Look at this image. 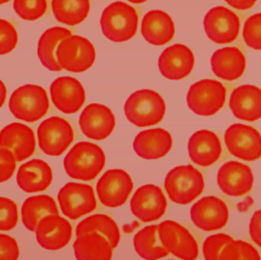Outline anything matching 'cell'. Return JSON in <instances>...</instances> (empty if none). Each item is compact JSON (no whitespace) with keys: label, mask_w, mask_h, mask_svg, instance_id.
Masks as SVG:
<instances>
[{"label":"cell","mask_w":261,"mask_h":260,"mask_svg":"<svg viewBox=\"0 0 261 260\" xmlns=\"http://www.w3.org/2000/svg\"><path fill=\"white\" fill-rule=\"evenodd\" d=\"M106 157L98 145L82 141L73 145L63 159L66 174L73 179L92 180L104 168Z\"/></svg>","instance_id":"cell-1"},{"label":"cell","mask_w":261,"mask_h":260,"mask_svg":"<svg viewBox=\"0 0 261 260\" xmlns=\"http://www.w3.org/2000/svg\"><path fill=\"white\" fill-rule=\"evenodd\" d=\"M126 119L137 126H150L160 122L165 114L163 98L149 89L138 90L129 95L123 107Z\"/></svg>","instance_id":"cell-2"},{"label":"cell","mask_w":261,"mask_h":260,"mask_svg":"<svg viewBox=\"0 0 261 260\" xmlns=\"http://www.w3.org/2000/svg\"><path fill=\"white\" fill-rule=\"evenodd\" d=\"M137 10L122 1H115L104 8L100 17L103 35L115 43L132 39L138 29Z\"/></svg>","instance_id":"cell-3"},{"label":"cell","mask_w":261,"mask_h":260,"mask_svg":"<svg viewBox=\"0 0 261 260\" xmlns=\"http://www.w3.org/2000/svg\"><path fill=\"white\" fill-rule=\"evenodd\" d=\"M202 173L192 165H178L170 169L164 179L168 198L178 205H187L204 191Z\"/></svg>","instance_id":"cell-4"},{"label":"cell","mask_w":261,"mask_h":260,"mask_svg":"<svg viewBox=\"0 0 261 260\" xmlns=\"http://www.w3.org/2000/svg\"><path fill=\"white\" fill-rule=\"evenodd\" d=\"M8 107L11 114L17 119L35 122L48 112L49 98L43 87L27 84L12 92Z\"/></svg>","instance_id":"cell-5"},{"label":"cell","mask_w":261,"mask_h":260,"mask_svg":"<svg viewBox=\"0 0 261 260\" xmlns=\"http://www.w3.org/2000/svg\"><path fill=\"white\" fill-rule=\"evenodd\" d=\"M225 98L226 88L220 82L203 79L190 87L187 104L195 114L211 116L224 106Z\"/></svg>","instance_id":"cell-6"},{"label":"cell","mask_w":261,"mask_h":260,"mask_svg":"<svg viewBox=\"0 0 261 260\" xmlns=\"http://www.w3.org/2000/svg\"><path fill=\"white\" fill-rule=\"evenodd\" d=\"M56 58L61 69L83 72L94 64L96 51L88 39L71 34L59 43Z\"/></svg>","instance_id":"cell-7"},{"label":"cell","mask_w":261,"mask_h":260,"mask_svg":"<svg viewBox=\"0 0 261 260\" xmlns=\"http://www.w3.org/2000/svg\"><path fill=\"white\" fill-rule=\"evenodd\" d=\"M57 200L61 212L71 220L93 212L97 207L93 188L82 183H66L59 190Z\"/></svg>","instance_id":"cell-8"},{"label":"cell","mask_w":261,"mask_h":260,"mask_svg":"<svg viewBox=\"0 0 261 260\" xmlns=\"http://www.w3.org/2000/svg\"><path fill=\"white\" fill-rule=\"evenodd\" d=\"M40 149L49 156H60L73 141V129L69 122L60 116H50L38 126Z\"/></svg>","instance_id":"cell-9"},{"label":"cell","mask_w":261,"mask_h":260,"mask_svg":"<svg viewBox=\"0 0 261 260\" xmlns=\"http://www.w3.org/2000/svg\"><path fill=\"white\" fill-rule=\"evenodd\" d=\"M158 237L161 245L181 260H196L199 248L194 236L174 220H164L158 224Z\"/></svg>","instance_id":"cell-10"},{"label":"cell","mask_w":261,"mask_h":260,"mask_svg":"<svg viewBox=\"0 0 261 260\" xmlns=\"http://www.w3.org/2000/svg\"><path fill=\"white\" fill-rule=\"evenodd\" d=\"M224 143L228 152L245 161L261 157V135L251 125L233 123L224 132Z\"/></svg>","instance_id":"cell-11"},{"label":"cell","mask_w":261,"mask_h":260,"mask_svg":"<svg viewBox=\"0 0 261 260\" xmlns=\"http://www.w3.org/2000/svg\"><path fill=\"white\" fill-rule=\"evenodd\" d=\"M133 180L123 169H108L98 179L96 192L100 202L109 208L123 205L133 191Z\"/></svg>","instance_id":"cell-12"},{"label":"cell","mask_w":261,"mask_h":260,"mask_svg":"<svg viewBox=\"0 0 261 260\" xmlns=\"http://www.w3.org/2000/svg\"><path fill=\"white\" fill-rule=\"evenodd\" d=\"M240 18L224 6L211 8L204 17V30L207 37L214 43L226 44L233 42L240 33Z\"/></svg>","instance_id":"cell-13"},{"label":"cell","mask_w":261,"mask_h":260,"mask_svg":"<svg viewBox=\"0 0 261 260\" xmlns=\"http://www.w3.org/2000/svg\"><path fill=\"white\" fill-rule=\"evenodd\" d=\"M132 213L143 222H151L161 218L167 207L162 190L155 185H144L138 188L130 202Z\"/></svg>","instance_id":"cell-14"},{"label":"cell","mask_w":261,"mask_h":260,"mask_svg":"<svg viewBox=\"0 0 261 260\" xmlns=\"http://www.w3.org/2000/svg\"><path fill=\"white\" fill-rule=\"evenodd\" d=\"M190 216L198 228L213 231L225 226L229 214L224 201L216 196H205L192 205Z\"/></svg>","instance_id":"cell-15"},{"label":"cell","mask_w":261,"mask_h":260,"mask_svg":"<svg viewBox=\"0 0 261 260\" xmlns=\"http://www.w3.org/2000/svg\"><path fill=\"white\" fill-rule=\"evenodd\" d=\"M38 244L46 250L56 251L64 248L72 237V227L68 220L58 213L45 215L35 229Z\"/></svg>","instance_id":"cell-16"},{"label":"cell","mask_w":261,"mask_h":260,"mask_svg":"<svg viewBox=\"0 0 261 260\" xmlns=\"http://www.w3.org/2000/svg\"><path fill=\"white\" fill-rule=\"evenodd\" d=\"M216 181L225 195L241 197L251 191L254 176L249 165L239 161H227L218 169Z\"/></svg>","instance_id":"cell-17"},{"label":"cell","mask_w":261,"mask_h":260,"mask_svg":"<svg viewBox=\"0 0 261 260\" xmlns=\"http://www.w3.org/2000/svg\"><path fill=\"white\" fill-rule=\"evenodd\" d=\"M79 124L82 133L89 139L101 141L110 136L115 126V116L103 104L92 103L82 111Z\"/></svg>","instance_id":"cell-18"},{"label":"cell","mask_w":261,"mask_h":260,"mask_svg":"<svg viewBox=\"0 0 261 260\" xmlns=\"http://www.w3.org/2000/svg\"><path fill=\"white\" fill-rule=\"evenodd\" d=\"M50 97L54 106L65 114L77 112L85 103L83 85L72 76H59L50 86Z\"/></svg>","instance_id":"cell-19"},{"label":"cell","mask_w":261,"mask_h":260,"mask_svg":"<svg viewBox=\"0 0 261 260\" xmlns=\"http://www.w3.org/2000/svg\"><path fill=\"white\" fill-rule=\"evenodd\" d=\"M195 57L192 50L184 44H174L162 51L158 58L160 73L171 81L182 80L194 67Z\"/></svg>","instance_id":"cell-20"},{"label":"cell","mask_w":261,"mask_h":260,"mask_svg":"<svg viewBox=\"0 0 261 260\" xmlns=\"http://www.w3.org/2000/svg\"><path fill=\"white\" fill-rule=\"evenodd\" d=\"M0 147L9 149L17 162L33 155L36 150L34 131L20 122H12L0 131Z\"/></svg>","instance_id":"cell-21"},{"label":"cell","mask_w":261,"mask_h":260,"mask_svg":"<svg viewBox=\"0 0 261 260\" xmlns=\"http://www.w3.org/2000/svg\"><path fill=\"white\" fill-rule=\"evenodd\" d=\"M229 109L233 116L244 121L261 118V89L253 85H242L232 90Z\"/></svg>","instance_id":"cell-22"},{"label":"cell","mask_w":261,"mask_h":260,"mask_svg":"<svg viewBox=\"0 0 261 260\" xmlns=\"http://www.w3.org/2000/svg\"><path fill=\"white\" fill-rule=\"evenodd\" d=\"M191 160L200 166L207 167L215 163L221 155V143L212 131L200 129L194 133L188 142Z\"/></svg>","instance_id":"cell-23"},{"label":"cell","mask_w":261,"mask_h":260,"mask_svg":"<svg viewBox=\"0 0 261 260\" xmlns=\"http://www.w3.org/2000/svg\"><path fill=\"white\" fill-rule=\"evenodd\" d=\"M172 147V138L164 128L156 127L140 132L133 142L136 154L148 160L165 156Z\"/></svg>","instance_id":"cell-24"},{"label":"cell","mask_w":261,"mask_h":260,"mask_svg":"<svg viewBox=\"0 0 261 260\" xmlns=\"http://www.w3.org/2000/svg\"><path fill=\"white\" fill-rule=\"evenodd\" d=\"M53 173L50 165L42 159H32L21 164L16 173V184L25 193L45 191L51 185Z\"/></svg>","instance_id":"cell-25"},{"label":"cell","mask_w":261,"mask_h":260,"mask_svg":"<svg viewBox=\"0 0 261 260\" xmlns=\"http://www.w3.org/2000/svg\"><path fill=\"white\" fill-rule=\"evenodd\" d=\"M141 33L149 44L161 46L171 41L175 33V27L169 14L162 10L154 9L143 16Z\"/></svg>","instance_id":"cell-26"},{"label":"cell","mask_w":261,"mask_h":260,"mask_svg":"<svg viewBox=\"0 0 261 260\" xmlns=\"http://www.w3.org/2000/svg\"><path fill=\"white\" fill-rule=\"evenodd\" d=\"M210 63L214 74L228 82L241 77L246 68L245 55L237 47L217 49L212 54Z\"/></svg>","instance_id":"cell-27"},{"label":"cell","mask_w":261,"mask_h":260,"mask_svg":"<svg viewBox=\"0 0 261 260\" xmlns=\"http://www.w3.org/2000/svg\"><path fill=\"white\" fill-rule=\"evenodd\" d=\"M72 249L76 260L112 259V246L104 236L95 231L76 237L73 242Z\"/></svg>","instance_id":"cell-28"},{"label":"cell","mask_w":261,"mask_h":260,"mask_svg":"<svg viewBox=\"0 0 261 260\" xmlns=\"http://www.w3.org/2000/svg\"><path fill=\"white\" fill-rule=\"evenodd\" d=\"M71 32L63 27H52L46 30L38 42V57L42 65L50 71H60L56 58V50L59 43Z\"/></svg>","instance_id":"cell-29"},{"label":"cell","mask_w":261,"mask_h":260,"mask_svg":"<svg viewBox=\"0 0 261 260\" xmlns=\"http://www.w3.org/2000/svg\"><path fill=\"white\" fill-rule=\"evenodd\" d=\"M52 213H58V207L55 200L48 195H36L27 198L20 209L22 224L30 231H35L42 217Z\"/></svg>","instance_id":"cell-30"},{"label":"cell","mask_w":261,"mask_h":260,"mask_svg":"<svg viewBox=\"0 0 261 260\" xmlns=\"http://www.w3.org/2000/svg\"><path fill=\"white\" fill-rule=\"evenodd\" d=\"M157 228V224L147 225L134 237L135 251L144 260H159L169 254L160 243Z\"/></svg>","instance_id":"cell-31"},{"label":"cell","mask_w":261,"mask_h":260,"mask_svg":"<svg viewBox=\"0 0 261 260\" xmlns=\"http://www.w3.org/2000/svg\"><path fill=\"white\" fill-rule=\"evenodd\" d=\"M98 232L104 236L112 248H116L120 241V231L116 222L106 214H93L82 221L75 227V236L80 237L87 232Z\"/></svg>","instance_id":"cell-32"},{"label":"cell","mask_w":261,"mask_h":260,"mask_svg":"<svg viewBox=\"0 0 261 260\" xmlns=\"http://www.w3.org/2000/svg\"><path fill=\"white\" fill-rule=\"evenodd\" d=\"M51 7L57 21L76 25L87 18L90 12V0H52Z\"/></svg>","instance_id":"cell-33"},{"label":"cell","mask_w":261,"mask_h":260,"mask_svg":"<svg viewBox=\"0 0 261 260\" xmlns=\"http://www.w3.org/2000/svg\"><path fill=\"white\" fill-rule=\"evenodd\" d=\"M218 260H261L259 252L242 240H231L222 248Z\"/></svg>","instance_id":"cell-34"},{"label":"cell","mask_w":261,"mask_h":260,"mask_svg":"<svg viewBox=\"0 0 261 260\" xmlns=\"http://www.w3.org/2000/svg\"><path fill=\"white\" fill-rule=\"evenodd\" d=\"M15 13L24 20H36L47 10V0H13Z\"/></svg>","instance_id":"cell-35"},{"label":"cell","mask_w":261,"mask_h":260,"mask_svg":"<svg viewBox=\"0 0 261 260\" xmlns=\"http://www.w3.org/2000/svg\"><path fill=\"white\" fill-rule=\"evenodd\" d=\"M243 39L248 47L261 50V12L247 18L243 28Z\"/></svg>","instance_id":"cell-36"},{"label":"cell","mask_w":261,"mask_h":260,"mask_svg":"<svg viewBox=\"0 0 261 260\" xmlns=\"http://www.w3.org/2000/svg\"><path fill=\"white\" fill-rule=\"evenodd\" d=\"M17 205L9 198L0 196V230H11L17 224Z\"/></svg>","instance_id":"cell-37"},{"label":"cell","mask_w":261,"mask_h":260,"mask_svg":"<svg viewBox=\"0 0 261 260\" xmlns=\"http://www.w3.org/2000/svg\"><path fill=\"white\" fill-rule=\"evenodd\" d=\"M232 238L226 233H215L207 237L202 246V252L205 260H218L219 254Z\"/></svg>","instance_id":"cell-38"},{"label":"cell","mask_w":261,"mask_h":260,"mask_svg":"<svg viewBox=\"0 0 261 260\" xmlns=\"http://www.w3.org/2000/svg\"><path fill=\"white\" fill-rule=\"evenodd\" d=\"M17 32L8 20L0 18V55L10 53L17 44Z\"/></svg>","instance_id":"cell-39"},{"label":"cell","mask_w":261,"mask_h":260,"mask_svg":"<svg viewBox=\"0 0 261 260\" xmlns=\"http://www.w3.org/2000/svg\"><path fill=\"white\" fill-rule=\"evenodd\" d=\"M16 162L13 153L9 149L0 147V183L8 180L13 175Z\"/></svg>","instance_id":"cell-40"},{"label":"cell","mask_w":261,"mask_h":260,"mask_svg":"<svg viewBox=\"0 0 261 260\" xmlns=\"http://www.w3.org/2000/svg\"><path fill=\"white\" fill-rule=\"evenodd\" d=\"M19 248L15 239L8 235L0 233V260H17Z\"/></svg>","instance_id":"cell-41"},{"label":"cell","mask_w":261,"mask_h":260,"mask_svg":"<svg viewBox=\"0 0 261 260\" xmlns=\"http://www.w3.org/2000/svg\"><path fill=\"white\" fill-rule=\"evenodd\" d=\"M249 233L251 240L261 248V209L253 213L249 223Z\"/></svg>","instance_id":"cell-42"},{"label":"cell","mask_w":261,"mask_h":260,"mask_svg":"<svg viewBox=\"0 0 261 260\" xmlns=\"http://www.w3.org/2000/svg\"><path fill=\"white\" fill-rule=\"evenodd\" d=\"M229 6L238 10H247L251 8L257 0H224Z\"/></svg>","instance_id":"cell-43"},{"label":"cell","mask_w":261,"mask_h":260,"mask_svg":"<svg viewBox=\"0 0 261 260\" xmlns=\"http://www.w3.org/2000/svg\"><path fill=\"white\" fill-rule=\"evenodd\" d=\"M253 203H254L253 198L250 197V196H247V197H245V198L243 199V201H241V202L238 203L237 208H238V210H239L240 212H247V211L251 208V206L253 205Z\"/></svg>","instance_id":"cell-44"},{"label":"cell","mask_w":261,"mask_h":260,"mask_svg":"<svg viewBox=\"0 0 261 260\" xmlns=\"http://www.w3.org/2000/svg\"><path fill=\"white\" fill-rule=\"evenodd\" d=\"M6 87L4 85V83L0 80V108L3 106L5 99H6Z\"/></svg>","instance_id":"cell-45"},{"label":"cell","mask_w":261,"mask_h":260,"mask_svg":"<svg viewBox=\"0 0 261 260\" xmlns=\"http://www.w3.org/2000/svg\"><path fill=\"white\" fill-rule=\"evenodd\" d=\"M127 1H129L132 3H135V4H140V3H143V2H145L147 0H127Z\"/></svg>","instance_id":"cell-46"},{"label":"cell","mask_w":261,"mask_h":260,"mask_svg":"<svg viewBox=\"0 0 261 260\" xmlns=\"http://www.w3.org/2000/svg\"><path fill=\"white\" fill-rule=\"evenodd\" d=\"M9 0H0V4H4V3H7Z\"/></svg>","instance_id":"cell-47"},{"label":"cell","mask_w":261,"mask_h":260,"mask_svg":"<svg viewBox=\"0 0 261 260\" xmlns=\"http://www.w3.org/2000/svg\"><path fill=\"white\" fill-rule=\"evenodd\" d=\"M168 260H173V259H168Z\"/></svg>","instance_id":"cell-48"}]
</instances>
